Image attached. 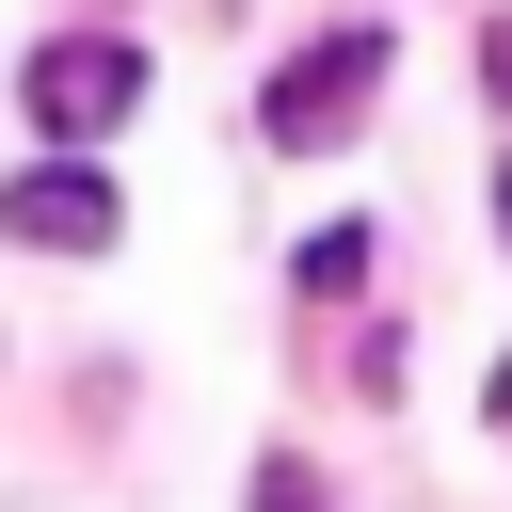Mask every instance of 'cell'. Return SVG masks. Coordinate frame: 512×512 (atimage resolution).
I'll list each match as a JSON object with an SVG mask.
<instances>
[{
  "instance_id": "1",
  "label": "cell",
  "mask_w": 512,
  "mask_h": 512,
  "mask_svg": "<svg viewBox=\"0 0 512 512\" xmlns=\"http://www.w3.org/2000/svg\"><path fill=\"white\" fill-rule=\"evenodd\" d=\"M16 112L80 160L96 128H128V112H144V48H128V32H48V48L16 64Z\"/></svg>"
},
{
  "instance_id": "2",
  "label": "cell",
  "mask_w": 512,
  "mask_h": 512,
  "mask_svg": "<svg viewBox=\"0 0 512 512\" xmlns=\"http://www.w3.org/2000/svg\"><path fill=\"white\" fill-rule=\"evenodd\" d=\"M384 96V32L352 16V32H320V48H288L272 64V96H256V144H288V160H320V144H352V112Z\"/></svg>"
},
{
  "instance_id": "3",
  "label": "cell",
  "mask_w": 512,
  "mask_h": 512,
  "mask_svg": "<svg viewBox=\"0 0 512 512\" xmlns=\"http://www.w3.org/2000/svg\"><path fill=\"white\" fill-rule=\"evenodd\" d=\"M0 240H16V256H112V240H128V208H112V176H96V160H64V144H48L32 176H0Z\"/></svg>"
},
{
  "instance_id": "4",
  "label": "cell",
  "mask_w": 512,
  "mask_h": 512,
  "mask_svg": "<svg viewBox=\"0 0 512 512\" xmlns=\"http://www.w3.org/2000/svg\"><path fill=\"white\" fill-rule=\"evenodd\" d=\"M368 256H384L368 224H320V240H304V288H320V304H352V288H368Z\"/></svg>"
},
{
  "instance_id": "5",
  "label": "cell",
  "mask_w": 512,
  "mask_h": 512,
  "mask_svg": "<svg viewBox=\"0 0 512 512\" xmlns=\"http://www.w3.org/2000/svg\"><path fill=\"white\" fill-rule=\"evenodd\" d=\"M256 512H320V496H304V464H256Z\"/></svg>"
},
{
  "instance_id": "6",
  "label": "cell",
  "mask_w": 512,
  "mask_h": 512,
  "mask_svg": "<svg viewBox=\"0 0 512 512\" xmlns=\"http://www.w3.org/2000/svg\"><path fill=\"white\" fill-rule=\"evenodd\" d=\"M480 416H496V448H512V352H496V400H480Z\"/></svg>"
},
{
  "instance_id": "7",
  "label": "cell",
  "mask_w": 512,
  "mask_h": 512,
  "mask_svg": "<svg viewBox=\"0 0 512 512\" xmlns=\"http://www.w3.org/2000/svg\"><path fill=\"white\" fill-rule=\"evenodd\" d=\"M496 240H512V160H496Z\"/></svg>"
}]
</instances>
